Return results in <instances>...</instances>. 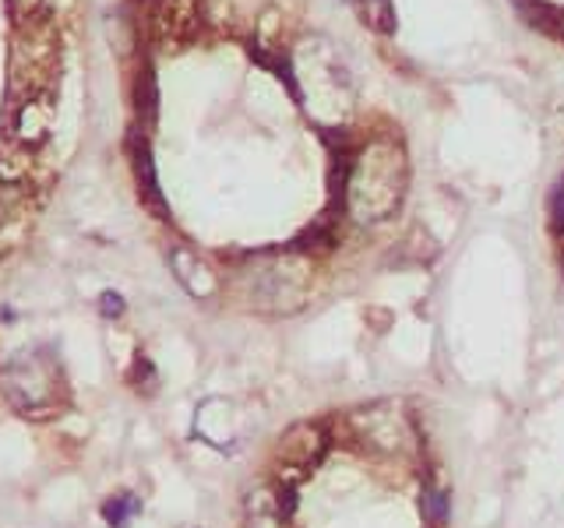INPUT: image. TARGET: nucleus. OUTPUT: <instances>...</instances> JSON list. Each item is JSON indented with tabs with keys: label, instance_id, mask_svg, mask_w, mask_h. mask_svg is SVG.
Instances as JSON below:
<instances>
[{
	"label": "nucleus",
	"instance_id": "1",
	"mask_svg": "<svg viewBox=\"0 0 564 528\" xmlns=\"http://www.w3.org/2000/svg\"><path fill=\"white\" fill-rule=\"evenodd\" d=\"M406 152L403 145L392 138H375L364 148H356V156L346 162V184H343V198L346 211L353 222L370 225L389 219L399 208L406 194Z\"/></svg>",
	"mask_w": 564,
	"mask_h": 528
},
{
	"label": "nucleus",
	"instance_id": "2",
	"mask_svg": "<svg viewBox=\"0 0 564 528\" xmlns=\"http://www.w3.org/2000/svg\"><path fill=\"white\" fill-rule=\"evenodd\" d=\"M8 402L28 419H47L61 409V370L47 349H25L0 370Z\"/></svg>",
	"mask_w": 564,
	"mask_h": 528
},
{
	"label": "nucleus",
	"instance_id": "3",
	"mask_svg": "<svg viewBox=\"0 0 564 528\" xmlns=\"http://www.w3.org/2000/svg\"><path fill=\"white\" fill-rule=\"evenodd\" d=\"M307 285H310V265L304 254H275L261 268V275L255 282V296L265 310L293 314L307 299Z\"/></svg>",
	"mask_w": 564,
	"mask_h": 528
},
{
	"label": "nucleus",
	"instance_id": "4",
	"mask_svg": "<svg viewBox=\"0 0 564 528\" xmlns=\"http://www.w3.org/2000/svg\"><path fill=\"white\" fill-rule=\"evenodd\" d=\"M353 427L360 433V441L375 447L378 455H403L406 447H413V427L395 405H375V409L356 416Z\"/></svg>",
	"mask_w": 564,
	"mask_h": 528
},
{
	"label": "nucleus",
	"instance_id": "5",
	"mask_svg": "<svg viewBox=\"0 0 564 528\" xmlns=\"http://www.w3.org/2000/svg\"><path fill=\"white\" fill-rule=\"evenodd\" d=\"M50 127H53V106L47 96H28L11 102V113H8V145H19V148H36L50 138Z\"/></svg>",
	"mask_w": 564,
	"mask_h": 528
},
{
	"label": "nucleus",
	"instance_id": "6",
	"mask_svg": "<svg viewBox=\"0 0 564 528\" xmlns=\"http://www.w3.org/2000/svg\"><path fill=\"white\" fill-rule=\"evenodd\" d=\"M324 447H329L324 430L315 427V422H301V427H293L279 441V455H282V462L296 465V469H307V465H315L324 455Z\"/></svg>",
	"mask_w": 564,
	"mask_h": 528
},
{
	"label": "nucleus",
	"instance_id": "7",
	"mask_svg": "<svg viewBox=\"0 0 564 528\" xmlns=\"http://www.w3.org/2000/svg\"><path fill=\"white\" fill-rule=\"evenodd\" d=\"M170 268H173V275L181 279V285L191 293V296H212L219 290V282H216V271L205 265L198 254H191V250H173L170 254Z\"/></svg>",
	"mask_w": 564,
	"mask_h": 528
},
{
	"label": "nucleus",
	"instance_id": "8",
	"mask_svg": "<svg viewBox=\"0 0 564 528\" xmlns=\"http://www.w3.org/2000/svg\"><path fill=\"white\" fill-rule=\"evenodd\" d=\"M247 515H250V528H282L286 525V515H282V507H279V490H269V487L250 496Z\"/></svg>",
	"mask_w": 564,
	"mask_h": 528
},
{
	"label": "nucleus",
	"instance_id": "9",
	"mask_svg": "<svg viewBox=\"0 0 564 528\" xmlns=\"http://www.w3.org/2000/svg\"><path fill=\"white\" fill-rule=\"evenodd\" d=\"M356 8H360V19L367 22V28H375L378 36H392L399 28L392 0H356Z\"/></svg>",
	"mask_w": 564,
	"mask_h": 528
},
{
	"label": "nucleus",
	"instance_id": "10",
	"mask_svg": "<svg viewBox=\"0 0 564 528\" xmlns=\"http://www.w3.org/2000/svg\"><path fill=\"white\" fill-rule=\"evenodd\" d=\"M142 511V501L131 493H121V496H110L107 504H102V518H107L110 528H131V521L138 518Z\"/></svg>",
	"mask_w": 564,
	"mask_h": 528
},
{
	"label": "nucleus",
	"instance_id": "11",
	"mask_svg": "<svg viewBox=\"0 0 564 528\" xmlns=\"http://www.w3.org/2000/svg\"><path fill=\"white\" fill-rule=\"evenodd\" d=\"M135 165H138V184H142V194L145 201L152 205L156 211H162V194H159V180H156V165H152V156H148V148H135Z\"/></svg>",
	"mask_w": 564,
	"mask_h": 528
},
{
	"label": "nucleus",
	"instance_id": "12",
	"mask_svg": "<svg viewBox=\"0 0 564 528\" xmlns=\"http://www.w3.org/2000/svg\"><path fill=\"white\" fill-rule=\"evenodd\" d=\"M19 201H22V191L14 187V184H8V180H0V230H4V225L11 222Z\"/></svg>",
	"mask_w": 564,
	"mask_h": 528
},
{
	"label": "nucleus",
	"instance_id": "13",
	"mask_svg": "<svg viewBox=\"0 0 564 528\" xmlns=\"http://www.w3.org/2000/svg\"><path fill=\"white\" fill-rule=\"evenodd\" d=\"M427 515L434 518V525H444V515H449V496L444 493H427Z\"/></svg>",
	"mask_w": 564,
	"mask_h": 528
},
{
	"label": "nucleus",
	"instance_id": "14",
	"mask_svg": "<svg viewBox=\"0 0 564 528\" xmlns=\"http://www.w3.org/2000/svg\"><path fill=\"white\" fill-rule=\"evenodd\" d=\"M551 222H554L557 233H564V180L557 184L554 198H551Z\"/></svg>",
	"mask_w": 564,
	"mask_h": 528
},
{
	"label": "nucleus",
	"instance_id": "15",
	"mask_svg": "<svg viewBox=\"0 0 564 528\" xmlns=\"http://www.w3.org/2000/svg\"><path fill=\"white\" fill-rule=\"evenodd\" d=\"M99 307L107 317H121L124 314V296H117V293H102L99 296Z\"/></svg>",
	"mask_w": 564,
	"mask_h": 528
}]
</instances>
